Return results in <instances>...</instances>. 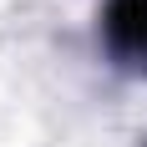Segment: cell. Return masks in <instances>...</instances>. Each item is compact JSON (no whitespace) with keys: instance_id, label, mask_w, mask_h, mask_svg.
<instances>
[{"instance_id":"cell-1","label":"cell","mask_w":147,"mask_h":147,"mask_svg":"<svg viewBox=\"0 0 147 147\" xmlns=\"http://www.w3.org/2000/svg\"><path fill=\"white\" fill-rule=\"evenodd\" d=\"M107 41L127 61H147V0H107Z\"/></svg>"}]
</instances>
